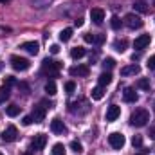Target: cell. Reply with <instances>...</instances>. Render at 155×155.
<instances>
[{
	"mask_svg": "<svg viewBox=\"0 0 155 155\" xmlns=\"http://www.w3.org/2000/svg\"><path fill=\"white\" fill-rule=\"evenodd\" d=\"M148 121H150V112H148L146 108H137V110L132 112V116H130V124H132V126H137V128L146 126Z\"/></svg>",
	"mask_w": 155,
	"mask_h": 155,
	"instance_id": "6da1fadb",
	"label": "cell"
},
{
	"mask_svg": "<svg viewBox=\"0 0 155 155\" xmlns=\"http://www.w3.org/2000/svg\"><path fill=\"white\" fill-rule=\"evenodd\" d=\"M9 61H11V67L15 69V71H18V72H25V71H29V67H31V63H29V60L27 58H22V56H11L9 58Z\"/></svg>",
	"mask_w": 155,
	"mask_h": 155,
	"instance_id": "7a4b0ae2",
	"label": "cell"
},
{
	"mask_svg": "<svg viewBox=\"0 0 155 155\" xmlns=\"http://www.w3.org/2000/svg\"><path fill=\"white\" fill-rule=\"evenodd\" d=\"M41 69H43V72H45V74H49V76L54 78V76H58V71L61 69V63H60V61H54V60L45 58V60H43Z\"/></svg>",
	"mask_w": 155,
	"mask_h": 155,
	"instance_id": "3957f363",
	"label": "cell"
},
{
	"mask_svg": "<svg viewBox=\"0 0 155 155\" xmlns=\"http://www.w3.org/2000/svg\"><path fill=\"white\" fill-rule=\"evenodd\" d=\"M123 24H124L126 27H130V29H141V27H143V20H141V16L135 15V13H128V15L124 16V20H123Z\"/></svg>",
	"mask_w": 155,
	"mask_h": 155,
	"instance_id": "277c9868",
	"label": "cell"
},
{
	"mask_svg": "<svg viewBox=\"0 0 155 155\" xmlns=\"http://www.w3.org/2000/svg\"><path fill=\"white\" fill-rule=\"evenodd\" d=\"M108 143H110V146L114 148V150H121L123 146H124V135L123 134H119V132H114V134H110L108 135Z\"/></svg>",
	"mask_w": 155,
	"mask_h": 155,
	"instance_id": "5b68a950",
	"label": "cell"
},
{
	"mask_svg": "<svg viewBox=\"0 0 155 155\" xmlns=\"http://www.w3.org/2000/svg\"><path fill=\"white\" fill-rule=\"evenodd\" d=\"M16 137H18V130H16V126H7L4 132H2V141L4 143H13V141H16Z\"/></svg>",
	"mask_w": 155,
	"mask_h": 155,
	"instance_id": "8992f818",
	"label": "cell"
},
{
	"mask_svg": "<svg viewBox=\"0 0 155 155\" xmlns=\"http://www.w3.org/2000/svg\"><path fill=\"white\" fill-rule=\"evenodd\" d=\"M45 144H47V135L45 134H36L33 137V141H31V148L33 150H43Z\"/></svg>",
	"mask_w": 155,
	"mask_h": 155,
	"instance_id": "52a82bcc",
	"label": "cell"
},
{
	"mask_svg": "<svg viewBox=\"0 0 155 155\" xmlns=\"http://www.w3.org/2000/svg\"><path fill=\"white\" fill-rule=\"evenodd\" d=\"M51 130H52V134L61 135V134H65V132H67V126L63 124V121H61L60 117H54V119L51 121Z\"/></svg>",
	"mask_w": 155,
	"mask_h": 155,
	"instance_id": "ba28073f",
	"label": "cell"
},
{
	"mask_svg": "<svg viewBox=\"0 0 155 155\" xmlns=\"http://www.w3.org/2000/svg\"><path fill=\"white\" fill-rule=\"evenodd\" d=\"M90 20H92L96 25H101V24H103V20H105V11H103V9H99V7L90 9Z\"/></svg>",
	"mask_w": 155,
	"mask_h": 155,
	"instance_id": "9c48e42d",
	"label": "cell"
},
{
	"mask_svg": "<svg viewBox=\"0 0 155 155\" xmlns=\"http://www.w3.org/2000/svg\"><path fill=\"white\" fill-rule=\"evenodd\" d=\"M69 72H71V76L87 78V76H88V72H90V69H88V65H76V67H71V69H69Z\"/></svg>",
	"mask_w": 155,
	"mask_h": 155,
	"instance_id": "30bf717a",
	"label": "cell"
},
{
	"mask_svg": "<svg viewBox=\"0 0 155 155\" xmlns=\"http://www.w3.org/2000/svg\"><path fill=\"white\" fill-rule=\"evenodd\" d=\"M150 41H152L150 35H141V36H137V38H135V41H134V47L141 51V49L148 47V45H150Z\"/></svg>",
	"mask_w": 155,
	"mask_h": 155,
	"instance_id": "8fae6325",
	"label": "cell"
},
{
	"mask_svg": "<svg viewBox=\"0 0 155 155\" xmlns=\"http://www.w3.org/2000/svg\"><path fill=\"white\" fill-rule=\"evenodd\" d=\"M119 116H121V107H117V105H110L108 110H107V121L112 123V121H116Z\"/></svg>",
	"mask_w": 155,
	"mask_h": 155,
	"instance_id": "7c38bea8",
	"label": "cell"
},
{
	"mask_svg": "<svg viewBox=\"0 0 155 155\" xmlns=\"http://www.w3.org/2000/svg\"><path fill=\"white\" fill-rule=\"evenodd\" d=\"M22 49H24V51H27L29 54L36 56V54L40 52V43H38V41H25V43H22Z\"/></svg>",
	"mask_w": 155,
	"mask_h": 155,
	"instance_id": "4fadbf2b",
	"label": "cell"
},
{
	"mask_svg": "<svg viewBox=\"0 0 155 155\" xmlns=\"http://www.w3.org/2000/svg\"><path fill=\"white\" fill-rule=\"evenodd\" d=\"M139 72H141V67H139L137 63H132V65L121 69V76H135V74H139Z\"/></svg>",
	"mask_w": 155,
	"mask_h": 155,
	"instance_id": "5bb4252c",
	"label": "cell"
},
{
	"mask_svg": "<svg viewBox=\"0 0 155 155\" xmlns=\"http://www.w3.org/2000/svg\"><path fill=\"white\" fill-rule=\"evenodd\" d=\"M123 99H124L126 103H135V101L139 99V96H137V92H135L132 87H128V88H124V92H123Z\"/></svg>",
	"mask_w": 155,
	"mask_h": 155,
	"instance_id": "9a60e30c",
	"label": "cell"
},
{
	"mask_svg": "<svg viewBox=\"0 0 155 155\" xmlns=\"http://www.w3.org/2000/svg\"><path fill=\"white\" fill-rule=\"evenodd\" d=\"M83 38H85V41H87V43H96V45H101V43L105 41V35H90V33H87Z\"/></svg>",
	"mask_w": 155,
	"mask_h": 155,
	"instance_id": "2e32d148",
	"label": "cell"
},
{
	"mask_svg": "<svg viewBox=\"0 0 155 155\" xmlns=\"http://www.w3.org/2000/svg\"><path fill=\"white\" fill-rule=\"evenodd\" d=\"M31 117H33L35 123H41V121L45 119V108H43V107H35V110H33Z\"/></svg>",
	"mask_w": 155,
	"mask_h": 155,
	"instance_id": "e0dca14e",
	"label": "cell"
},
{
	"mask_svg": "<svg viewBox=\"0 0 155 155\" xmlns=\"http://www.w3.org/2000/svg\"><path fill=\"white\" fill-rule=\"evenodd\" d=\"M97 81H99V87H107V85L112 83V74L110 72H103L101 76L97 78Z\"/></svg>",
	"mask_w": 155,
	"mask_h": 155,
	"instance_id": "ac0fdd59",
	"label": "cell"
},
{
	"mask_svg": "<svg viewBox=\"0 0 155 155\" xmlns=\"http://www.w3.org/2000/svg\"><path fill=\"white\" fill-rule=\"evenodd\" d=\"M126 47H128V40H116L114 41V49H116L117 52H124L126 51Z\"/></svg>",
	"mask_w": 155,
	"mask_h": 155,
	"instance_id": "d6986e66",
	"label": "cell"
},
{
	"mask_svg": "<svg viewBox=\"0 0 155 155\" xmlns=\"http://www.w3.org/2000/svg\"><path fill=\"white\" fill-rule=\"evenodd\" d=\"M5 114L9 117H16L20 114V107L18 105H9V107H5Z\"/></svg>",
	"mask_w": 155,
	"mask_h": 155,
	"instance_id": "ffe728a7",
	"label": "cell"
},
{
	"mask_svg": "<svg viewBox=\"0 0 155 155\" xmlns=\"http://www.w3.org/2000/svg\"><path fill=\"white\" fill-rule=\"evenodd\" d=\"M87 54V51L83 49V47H74L72 51H71V56L74 58V60H79V58H83Z\"/></svg>",
	"mask_w": 155,
	"mask_h": 155,
	"instance_id": "44dd1931",
	"label": "cell"
},
{
	"mask_svg": "<svg viewBox=\"0 0 155 155\" xmlns=\"http://www.w3.org/2000/svg\"><path fill=\"white\" fill-rule=\"evenodd\" d=\"M103 96H105V90H103V87H96V88H92V99L99 101V99H103Z\"/></svg>",
	"mask_w": 155,
	"mask_h": 155,
	"instance_id": "7402d4cb",
	"label": "cell"
},
{
	"mask_svg": "<svg viewBox=\"0 0 155 155\" xmlns=\"http://www.w3.org/2000/svg\"><path fill=\"white\" fill-rule=\"evenodd\" d=\"M71 38H72V29L71 27H67L60 33V41H69Z\"/></svg>",
	"mask_w": 155,
	"mask_h": 155,
	"instance_id": "603a6c76",
	"label": "cell"
},
{
	"mask_svg": "<svg viewBox=\"0 0 155 155\" xmlns=\"http://www.w3.org/2000/svg\"><path fill=\"white\" fill-rule=\"evenodd\" d=\"M9 96H11L9 94V87H5V85L0 87V103H5L9 99Z\"/></svg>",
	"mask_w": 155,
	"mask_h": 155,
	"instance_id": "cb8c5ba5",
	"label": "cell"
},
{
	"mask_svg": "<svg viewBox=\"0 0 155 155\" xmlns=\"http://www.w3.org/2000/svg\"><path fill=\"white\" fill-rule=\"evenodd\" d=\"M121 25H123V20H121L119 16H116V15H114V16L110 18V27H112L114 31H117V29H121Z\"/></svg>",
	"mask_w": 155,
	"mask_h": 155,
	"instance_id": "d4e9b609",
	"label": "cell"
},
{
	"mask_svg": "<svg viewBox=\"0 0 155 155\" xmlns=\"http://www.w3.org/2000/svg\"><path fill=\"white\" fill-rule=\"evenodd\" d=\"M45 92H47L49 96H54V94H56V83H54L52 79L45 83Z\"/></svg>",
	"mask_w": 155,
	"mask_h": 155,
	"instance_id": "484cf974",
	"label": "cell"
},
{
	"mask_svg": "<svg viewBox=\"0 0 155 155\" xmlns=\"http://www.w3.org/2000/svg\"><path fill=\"white\" fill-rule=\"evenodd\" d=\"M52 155H65V146L61 144V143H56L54 146H52Z\"/></svg>",
	"mask_w": 155,
	"mask_h": 155,
	"instance_id": "4316f807",
	"label": "cell"
},
{
	"mask_svg": "<svg viewBox=\"0 0 155 155\" xmlns=\"http://www.w3.org/2000/svg\"><path fill=\"white\" fill-rule=\"evenodd\" d=\"M116 67V60L114 58H105L103 60V69L105 71H110V69H114Z\"/></svg>",
	"mask_w": 155,
	"mask_h": 155,
	"instance_id": "83f0119b",
	"label": "cell"
},
{
	"mask_svg": "<svg viewBox=\"0 0 155 155\" xmlns=\"http://www.w3.org/2000/svg\"><path fill=\"white\" fill-rule=\"evenodd\" d=\"M137 87H139L141 90H150V79H148V78H141V79L137 81Z\"/></svg>",
	"mask_w": 155,
	"mask_h": 155,
	"instance_id": "f1b7e54d",
	"label": "cell"
},
{
	"mask_svg": "<svg viewBox=\"0 0 155 155\" xmlns=\"http://www.w3.org/2000/svg\"><path fill=\"white\" fill-rule=\"evenodd\" d=\"M71 150H72L74 153H81V152H83V144H81L79 141H72V143H71Z\"/></svg>",
	"mask_w": 155,
	"mask_h": 155,
	"instance_id": "f546056e",
	"label": "cell"
},
{
	"mask_svg": "<svg viewBox=\"0 0 155 155\" xmlns=\"http://www.w3.org/2000/svg\"><path fill=\"white\" fill-rule=\"evenodd\" d=\"M134 9L139 11V13H146V11H148V5H146L144 2H135V4H134Z\"/></svg>",
	"mask_w": 155,
	"mask_h": 155,
	"instance_id": "4dcf8cb0",
	"label": "cell"
},
{
	"mask_svg": "<svg viewBox=\"0 0 155 155\" xmlns=\"http://www.w3.org/2000/svg\"><path fill=\"white\" fill-rule=\"evenodd\" d=\"M74 90H76V83H74V81H67V83H65V92H67V94H72Z\"/></svg>",
	"mask_w": 155,
	"mask_h": 155,
	"instance_id": "1f68e13d",
	"label": "cell"
},
{
	"mask_svg": "<svg viewBox=\"0 0 155 155\" xmlns=\"http://www.w3.org/2000/svg\"><path fill=\"white\" fill-rule=\"evenodd\" d=\"M132 144H134L135 148H141V146H143V137H141V135H134V137H132Z\"/></svg>",
	"mask_w": 155,
	"mask_h": 155,
	"instance_id": "d6a6232c",
	"label": "cell"
},
{
	"mask_svg": "<svg viewBox=\"0 0 155 155\" xmlns=\"http://www.w3.org/2000/svg\"><path fill=\"white\" fill-rule=\"evenodd\" d=\"M33 123H35V121H33L31 116H25L24 119H22V124H24V126H29V124H33Z\"/></svg>",
	"mask_w": 155,
	"mask_h": 155,
	"instance_id": "836d02e7",
	"label": "cell"
},
{
	"mask_svg": "<svg viewBox=\"0 0 155 155\" xmlns=\"http://www.w3.org/2000/svg\"><path fill=\"white\" fill-rule=\"evenodd\" d=\"M148 69L150 71H155V54L150 56V60H148Z\"/></svg>",
	"mask_w": 155,
	"mask_h": 155,
	"instance_id": "e575fe53",
	"label": "cell"
},
{
	"mask_svg": "<svg viewBox=\"0 0 155 155\" xmlns=\"http://www.w3.org/2000/svg\"><path fill=\"white\" fill-rule=\"evenodd\" d=\"M4 83H5V85H15V83H16V79H15L13 76H5V78H4Z\"/></svg>",
	"mask_w": 155,
	"mask_h": 155,
	"instance_id": "d590c367",
	"label": "cell"
},
{
	"mask_svg": "<svg viewBox=\"0 0 155 155\" xmlns=\"http://www.w3.org/2000/svg\"><path fill=\"white\" fill-rule=\"evenodd\" d=\"M49 51H51V54H58V52H60V45H56V43H54V45H51V47H49Z\"/></svg>",
	"mask_w": 155,
	"mask_h": 155,
	"instance_id": "8d00e7d4",
	"label": "cell"
},
{
	"mask_svg": "<svg viewBox=\"0 0 155 155\" xmlns=\"http://www.w3.org/2000/svg\"><path fill=\"white\" fill-rule=\"evenodd\" d=\"M148 135H150V139L155 141V124L153 126H150V132H148Z\"/></svg>",
	"mask_w": 155,
	"mask_h": 155,
	"instance_id": "74e56055",
	"label": "cell"
},
{
	"mask_svg": "<svg viewBox=\"0 0 155 155\" xmlns=\"http://www.w3.org/2000/svg\"><path fill=\"white\" fill-rule=\"evenodd\" d=\"M74 25H76V27H81V25H83V18H78V20H74Z\"/></svg>",
	"mask_w": 155,
	"mask_h": 155,
	"instance_id": "f35d334b",
	"label": "cell"
},
{
	"mask_svg": "<svg viewBox=\"0 0 155 155\" xmlns=\"http://www.w3.org/2000/svg\"><path fill=\"white\" fill-rule=\"evenodd\" d=\"M9 31H11L9 27H2V25H0V35H5V33H9Z\"/></svg>",
	"mask_w": 155,
	"mask_h": 155,
	"instance_id": "ab89813d",
	"label": "cell"
},
{
	"mask_svg": "<svg viewBox=\"0 0 155 155\" xmlns=\"http://www.w3.org/2000/svg\"><path fill=\"white\" fill-rule=\"evenodd\" d=\"M0 2H2V4H7V2H9V0H0Z\"/></svg>",
	"mask_w": 155,
	"mask_h": 155,
	"instance_id": "60d3db41",
	"label": "cell"
},
{
	"mask_svg": "<svg viewBox=\"0 0 155 155\" xmlns=\"http://www.w3.org/2000/svg\"><path fill=\"white\" fill-rule=\"evenodd\" d=\"M22 155H33V153L31 152H25V153H22Z\"/></svg>",
	"mask_w": 155,
	"mask_h": 155,
	"instance_id": "b9f144b4",
	"label": "cell"
},
{
	"mask_svg": "<svg viewBox=\"0 0 155 155\" xmlns=\"http://www.w3.org/2000/svg\"><path fill=\"white\" fill-rule=\"evenodd\" d=\"M139 155H143V153H139Z\"/></svg>",
	"mask_w": 155,
	"mask_h": 155,
	"instance_id": "7bdbcfd3",
	"label": "cell"
},
{
	"mask_svg": "<svg viewBox=\"0 0 155 155\" xmlns=\"http://www.w3.org/2000/svg\"><path fill=\"white\" fill-rule=\"evenodd\" d=\"M0 155H2V153H0Z\"/></svg>",
	"mask_w": 155,
	"mask_h": 155,
	"instance_id": "ee69618b",
	"label": "cell"
},
{
	"mask_svg": "<svg viewBox=\"0 0 155 155\" xmlns=\"http://www.w3.org/2000/svg\"><path fill=\"white\" fill-rule=\"evenodd\" d=\"M153 107H155V105H153Z\"/></svg>",
	"mask_w": 155,
	"mask_h": 155,
	"instance_id": "f6af8a7d",
	"label": "cell"
}]
</instances>
